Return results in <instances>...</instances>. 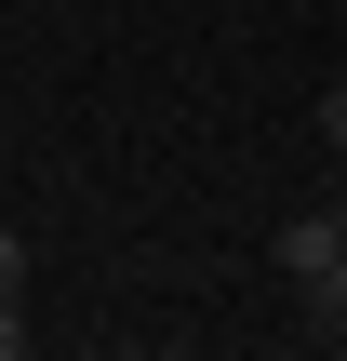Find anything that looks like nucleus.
I'll return each mask as SVG.
<instances>
[{
	"label": "nucleus",
	"mask_w": 347,
	"mask_h": 361,
	"mask_svg": "<svg viewBox=\"0 0 347 361\" xmlns=\"http://www.w3.org/2000/svg\"><path fill=\"white\" fill-rule=\"evenodd\" d=\"M281 281L308 295V322H321V335H347V201L281 214Z\"/></svg>",
	"instance_id": "nucleus-1"
},
{
	"label": "nucleus",
	"mask_w": 347,
	"mask_h": 361,
	"mask_svg": "<svg viewBox=\"0 0 347 361\" xmlns=\"http://www.w3.org/2000/svg\"><path fill=\"white\" fill-rule=\"evenodd\" d=\"M0 295H27V228H0Z\"/></svg>",
	"instance_id": "nucleus-2"
},
{
	"label": "nucleus",
	"mask_w": 347,
	"mask_h": 361,
	"mask_svg": "<svg viewBox=\"0 0 347 361\" xmlns=\"http://www.w3.org/2000/svg\"><path fill=\"white\" fill-rule=\"evenodd\" d=\"M321 147H334V161H347V80H334V94H321Z\"/></svg>",
	"instance_id": "nucleus-3"
}]
</instances>
